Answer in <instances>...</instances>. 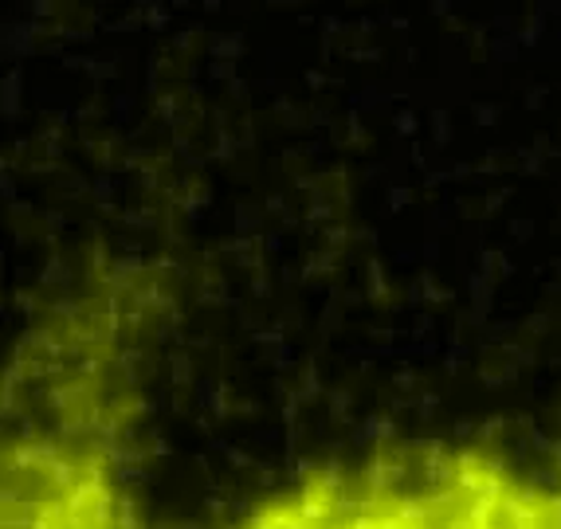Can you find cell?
I'll list each match as a JSON object with an SVG mask.
<instances>
[{"label": "cell", "instance_id": "2", "mask_svg": "<svg viewBox=\"0 0 561 529\" xmlns=\"http://www.w3.org/2000/svg\"><path fill=\"white\" fill-rule=\"evenodd\" d=\"M216 529H561V479L483 444H397L290 474Z\"/></svg>", "mask_w": 561, "mask_h": 529}, {"label": "cell", "instance_id": "1", "mask_svg": "<svg viewBox=\"0 0 561 529\" xmlns=\"http://www.w3.org/2000/svg\"><path fill=\"white\" fill-rule=\"evenodd\" d=\"M158 314L134 267L79 275L28 314L4 381V529H141L130 471Z\"/></svg>", "mask_w": 561, "mask_h": 529}]
</instances>
